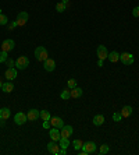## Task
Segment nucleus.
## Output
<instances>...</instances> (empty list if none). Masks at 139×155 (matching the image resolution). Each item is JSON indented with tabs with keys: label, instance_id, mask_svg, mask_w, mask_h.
<instances>
[{
	"label": "nucleus",
	"instance_id": "f257e3e1",
	"mask_svg": "<svg viewBox=\"0 0 139 155\" xmlns=\"http://www.w3.org/2000/svg\"><path fill=\"white\" fill-rule=\"evenodd\" d=\"M48 49L45 48V46H38L35 49V57H36V60H39V61H45L46 59H48Z\"/></svg>",
	"mask_w": 139,
	"mask_h": 155
},
{
	"label": "nucleus",
	"instance_id": "f03ea898",
	"mask_svg": "<svg viewBox=\"0 0 139 155\" xmlns=\"http://www.w3.org/2000/svg\"><path fill=\"white\" fill-rule=\"evenodd\" d=\"M120 60L124 66H131L134 64V55L128 52H124L123 55H120Z\"/></svg>",
	"mask_w": 139,
	"mask_h": 155
},
{
	"label": "nucleus",
	"instance_id": "7ed1b4c3",
	"mask_svg": "<svg viewBox=\"0 0 139 155\" xmlns=\"http://www.w3.org/2000/svg\"><path fill=\"white\" fill-rule=\"evenodd\" d=\"M29 66V59L27 56H20L16 60V67L18 70H25Z\"/></svg>",
	"mask_w": 139,
	"mask_h": 155
},
{
	"label": "nucleus",
	"instance_id": "20e7f679",
	"mask_svg": "<svg viewBox=\"0 0 139 155\" xmlns=\"http://www.w3.org/2000/svg\"><path fill=\"white\" fill-rule=\"evenodd\" d=\"M60 150H61V147H60L59 141H50V143L48 144V151L50 152V154L53 155H59L60 154Z\"/></svg>",
	"mask_w": 139,
	"mask_h": 155
},
{
	"label": "nucleus",
	"instance_id": "39448f33",
	"mask_svg": "<svg viewBox=\"0 0 139 155\" xmlns=\"http://www.w3.org/2000/svg\"><path fill=\"white\" fill-rule=\"evenodd\" d=\"M28 18H29V16H28V13H27V11H21V13H18V16H17V20H16L17 25H18V27H24V25L27 24Z\"/></svg>",
	"mask_w": 139,
	"mask_h": 155
},
{
	"label": "nucleus",
	"instance_id": "423d86ee",
	"mask_svg": "<svg viewBox=\"0 0 139 155\" xmlns=\"http://www.w3.org/2000/svg\"><path fill=\"white\" fill-rule=\"evenodd\" d=\"M14 46H16V42L13 41V39H6L1 43V50L8 53V52H11V50H14Z\"/></svg>",
	"mask_w": 139,
	"mask_h": 155
},
{
	"label": "nucleus",
	"instance_id": "0eeeda50",
	"mask_svg": "<svg viewBox=\"0 0 139 155\" xmlns=\"http://www.w3.org/2000/svg\"><path fill=\"white\" fill-rule=\"evenodd\" d=\"M27 120H28L27 115L22 113V112H18V113L14 115V122H16L18 126H22V124H25V123H27Z\"/></svg>",
	"mask_w": 139,
	"mask_h": 155
},
{
	"label": "nucleus",
	"instance_id": "6e6552de",
	"mask_svg": "<svg viewBox=\"0 0 139 155\" xmlns=\"http://www.w3.org/2000/svg\"><path fill=\"white\" fill-rule=\"evenodd\" d=\"M27 118L28 120H31V122H35V120H38V119L40 118V110L38 109H29L27 113Z\"/></svg>",
	"mask_w": 139,
	"mask_h": 155
},
{
	"label": "nucleus",
	"instance_id": "1a4fd4ad",
	"mask_svg": "<svg viewBox=\"0 0 139 155\" xmlns=\"http://www.w3.org/2000/svg\"><path fill=\"white\" fill-rule=\"evenodd\" d=\"M50 124L60 130V129L64 126V122H63V119L59 118V116H52V118H50Z\"/></svg>",
	"mask_w": 139,
	"mask_h": 155
},
{
	"label": "nucleus",
	"instance_id": "9d476101",
	"mask_svg": "<svg viewBox=\"0 0 139 155\" xmlns=\"http://www.w3.org/2000/svg\"><path fill=\"white\" fill-rule=\"evenodd\" d=\"M72 127L71 126H65L64 124L61 129H60V134H61V137H64V139H70L72 136Z\"/></svg>",
	"mask_w": 139,
	"mask_h": 155
},
{
	"label": "nucleus",
	"instance_id": "9b49d317",
	"mask_svg": "<svg viewBox=\"0 0 139 155\" xmlns=\"http://www.w3.org/2000/svg\"><path fill=\"white\" fill-rule=\"evenodd\" d=\"M97 57L99 59H102V60H104V59H107V56H109V52H107V48L104 45H99L97 46Z\"/></svg>",
	"mask_w": 139,
	"mask_h": 155
},
{
	"label": "nucleus",
	"instance_id": "f8f14e48",
	"mask_svg": "<svg viewBox=\"0 0 139 155\" xmlns=\"http://www.w3.org/2000/svg\"><path fill=\"white\" fill-rule=\"evenodd\" d=\"M82 150H85V151L88 152V155H89V154H93V152H96V144L93 143V141H88V143H83Z\"/></svg>",
	"mask_w": 139,
	"mask_h": 155
},
{
	"label": "nucleus",
	"instance_id": "ddd939ff",
	"mask_svg": "<svg viewBox=\"0 0 139 155\" xmlns=\"http://www.w3.org/2000/svg\"><path fill=\"white\" fill-rule=\"evenodd\" d=\"M43 69L46 70V71H49V73H50V71H53V70L56 69V61L53 60V59H46V60L43 61Z\"/></svg>",
	"mask_w": 139,
	"mask_h": 155
},
{
	"label": "nucleus",
	"instance_id": "4468645a",
	"mask_svg": "<svg viewBox=\"0 0 139 155\" xmlns=\"http://www.w3.org/2000/svg\"><path fill=\"white\" fill-rule=\"evenodd\" d=\"M4 77L7 78L8 81H13L14 78H17V69H14V67H8V69L6 70V73H4Z\"/></svg>",
	"mask_w": 139,
	"mask_h": 155
},
{
	"label": "nucleus",
	"instance_id": "2eb2a0df",
	"mask_svg": "<svg viewBox=\"0 0 139 155\" xmlns=\"http://www.w3.org/2000/svg\"><path fill=\"white\" fill-rule=\"evenodd\" d=\"M82 94H83V91L81 90L80 87L77 85L75 88H71V90H70V95H71V98H81V97H82Z\"/></svg>",
	"mask_w": 139,
	"mask_h": 155
},
{
	"label": "nucleus",
	"instance_id": "dca6fc26",
	"mask_svg": "<svg viewBox=\"0 0 139 155\" xmlns=\"http://www.w3.org/2000/svg\"><path fill=\"white\" fill-rule=\"evenodd\" d=\"M50 139L53 140V141H59L60 139H61V134H60L59 129H56V127H53V129H50Z\"/></svg>",
	"mask_w": 139,
	"mask_h": 155
},
{
	"label": "nucleus",
	"instance_id": "f3484780",
	"mask_svg": "<svg viewBox=\"0 0 139 155\" xmlns=\"http://www.w3.org/2000/svg\"><path fill=\"white\" fill-rule=\"evenodd\" d=\"M1 90H3V92H6V94H10V92L14 90V85H13L11 81L3 82V85H1Z\"/></svg>",
	"mask_w": 139,
	"mask_h": 155
},
{
	"label": "nucleus",
	"instance_id": "a211bd4d",
	"mask_svg": "<svg viewBox=\"0 0 139 155\" xmlns=\"http://www.w3.org/2000/svg\"><path fill=\"white\" fill-rule=\"evenodd\" d=\"M120 113H121V116H123V118H129V116H131V113H132V106H129V105L124 106Z\"/></svg>",
	"mask_w": 139,
	"mask_h": 155
},
{
	"label": "nucleus",
	"instance_id": "6ab92c4d",
	"mask_svg": "<svg viewBox=\"0 0 139 155\" xmlns=\"http://www.w3.org/2000/svg\"><path fill=\"white\" fill-rule=\"evenodd\" d=\"M92 123H93L95 126H102L104 123V116L103 115H96L95 118H93V122Z\"/></svg>",
	"mask_w": 139,
	"mask_h": 155
},
{
	"label": "nucleus",
	"instance_id": "aec40b11",
	"mask_svg": "<svg viewBox=\"0 0 139 155\" xmlns=\"http://www.w3.org/2000/svg\"><path fill=\"white\" fill-rule=\"evenodd\" d=\"M10 115H11V112H10V109L8 108H1L0 109V119H8L10 118Z\"/></svg>",
	"mask_w": 139,
	"mask_h": 155
},
{
	"label": "nucleus",
	"instance_id": "412c9836",
	"mask_svg": "<svg viewBox=\"0 0 139 155\" xmlns=\"http://www.w3.org/2000/svg\"><path fill=\"white\" fill-rule=\"evenodd\" d=\"M107 59L111 61V63H115V61H118V60H120V53H117V52H115V50H114V52L109 53Z\"/></svg>",
	"mask_w": 139,
	"mask_h": 155
},
{
	"label": "nucleus",
	"instance_id": "4be33fe9",
	"mask_svg": "<svg viewBox=\"0 0 139 155\" xmlns=\"http://www.w3.org/2000/svg\"><path fill=\"white\" fill-rule=\"evenodd\" d=\"M59 144L61 148H65L67 150V147L70 145V139H64V137H61V139L59 140Z\"/></svg>",
	"mask_w": 139,
	"mask_h": 155
},
{
	"label": "nucleus",
	"instance_id": "5701e85b",
	"mask_svg": "<svg viewBox=\"0 0 139 155\" xmlns=\"http://www.w3.org/2000/svg\"><path fill=\"white\" fill-rule=\"evenodd\" d=\"M50 118H52V115L49 110H40V119L42 120H50Z\"/></svg>",
	"mask_w": 139,
	"mask_h": 155
},
{
	"label": "nucleus",
	"instance_id": "b1692460",
	"mask_svg": "<svg viewBox=\"0 0 139 155\" xmlns=\"http://www.w3.org/2000/svg\"><path fill=\"white\" fill-rule=\"evenodd\" d=\"M60 98L64 99V101H65V99H70V98H71V95H70V88L61 91V94H60Z\"/></svg>",
	"mask_w": 139,
	"mask_h": 155
},
{
	"label": "nucleus",
	"instance_id": "393cba45",
	"mask_svg": "<svg viewBox=\"0 0 139 155\" xmlns=\"http://www.w3.org/2000/svg\"><path fill=\"white\" fill-rule=\"evenodd\" d=\"M65 8H67V6H65L63 1H60V3L56 4V10H57L59 13H64L65 11Z\"/></svg>",
	"mask_w": 139,
	"mask_h": 155
},
{
	"label": "nucleus",
	"instance_id": "a878e982",
	"mask_svg": "<svg viewBox=\"0 0 139 155\" xmlns=\"http://www.w3.org/2000/svg\"><path fill=\"white\" fill-rule=\"evenodd\" d=\"M72 145H74V148H75L77 151H80L81 148H82L83 143L81 141V140H74V141H72Z\"/></svg>",
	"mask_w": 139,
	"mask_h": 155
},
{
	"label": "nucleus",
	"instance_id": "bb28decb",
	"mask_svg": "<svg viewBox=\"0 0 139 155\" xmlns=\"http://www.w3.org/2000/svg\"><path fill=\"white\" fill-rule=\"evenodd\" d=\"M77 85H78V84H77V80H75V78H70V80L67 81V87L70 88V90H71V88H75Z\"/></svg>",
	"mask_w": 139,
	"mask_h": 155
},
{
	"label": "nucleus",
	"instance_id": "cd10ccee",
	"mask_svg": "<svg viewBox=\"0 0 139 155\" xmlns=\"http://www.w3.org/2000/svg\"><path fill=\"white\" fill-rule=\"evenodd\" d=\"M7 52H4V50H1L0 52V63H6L7 61Z\"/></svg>",
	"mask_w": 139,
	"mask_h": 155
},
{
	"label": "nucleus",
	"instance_id": "c85d7f7f",
	"mask_svg": "<svg viewBox=\"0 0 139 155\" xmlns=\"http://www.w3.org/2000/svg\"><path fill=\"white\" fill-rule=\"evenodd\" d=\"M99 152H100V154H102V155L107 154V152H109V145H107V144H103V145H102V147H100Z\"/></svg>",
	"mask_w": 139,
	"mask_h": 155
},
{
	"label": "nucleus",
	"instance_id": "c756f323",
	"mask_svg": "<svg viewBox=\"0 0 139 155\" xmlns=\"http://www.w3.org/2000/svg\"><path fill=\"white\" fill-rule=\"evenodd\" d=\"M7 16H4V14H0V25H7Z\"/></svg>",
	"mask_w": 139,
	"mask_h": 155
},
{
	"label": "nucleus",
	"instance_id": "7c9ffc66",
	"mask_svg": "<svg viewBox=\"0 0 139 155\" xmlns=\"http://www.w3.org/2000/svg\"><path fill=\"white\" fill-rule=\"evenodd\" d=\"M121 119H123L121 113H120V112H114V115H113V120H114V122H120Z\"/></svg>",
	"mask_w": 139,
	"mask_h": 155
},
{
	"label": "nucleus",
	"instance_id": "2f4dec72",
	"mask_svg": "<svg viewBox=\"0 0 139 155\" xmlns=\"http://www.w3.org/2000/svg\"><path fill=\"white\" fill-rule=\"evenodd\" d=\"M132 16L135 17V18H139V6H136V7L132 10Z\"/></svg>",
	"mask_w": 139,
	"mask_h": 155
},
{
	"label": "nucleus",
	"instance_id": "473e14b6",
	"mask_svg": "<svg viewBox=\"0 0 139 155\" xmlns=\"http://www.w3.org/2000/svg\"><path fill=\"white\" fill-rule=\"evenodd\" d=\"M50 120H43V129H50Z\"/></svg>",
	"mask_w": 139,
	"mask_h": 155
},
{
	"label": "nucleus",
	"instance_id": "72a5a7b5",
	"mask_svg": "<svg viewBox=\"0 0 139 155\" xmlns=\"http://www.w3.org/2000/svg\"><path fill=\"white\" fill-rule=\"evenodd\" d=\"M16 27H18V25H17V22H16V21H14L13 24H10V25H8V29H14V28H16Z\"/></svg>",
	"mask_w": 139,
	"mask_h": 155
},
{
	"label": "nucleus",
	"instance_id": "f704fd0d",
	"mask_svg": "<svg viewBox=\"0 0 139 155\" xmlns=\"http://www.w3.org/2000/svg\"><path fill=\"white\" fill-rule=\"evenodd\" d=\"M7 64H8V67H14V61H13L11 59H7Z\"/></svg>",
	"mask_w": 139,
	"mask_h": 155
},
{
	"label": "nucleus",
	"instance_id": "c9c22d12",
	"mask_svg": "<svg viewBox=\"0 0 139 155\" xmlns=\"http://www.w3.org/2000/svg\"><path fill=\"white\" fill-rule=\"evenodd\" d=\"M97 66H99V67H103V60H102V59L97 60Z\"/></svg>",
	"mask_w": 139,
	"mask_h": 155
},
{
	"label": "nucleus",
	"instance_id": "e433bc0d",
	"mask_svg": "<svg viewBox=\"0 0 139 155\" xmlns=\"http://www.w3.org/2000/svg\"><path fill=\"white\" fill-rule=\"evenodd\" d=\"M80 155H88V152L85 151V150H82V148H81V151H80Z\"/></svg>",
	"mask_w": 139,
	"mask_h": 155
},
{
	"label": "nucleus",
	"instance_id": "4c0bfd02",
	"mask_svg": "<svg viewBox=\"0 0 139 155\" xmlns=\"http://www.w3.org/2000/svg\"><path fill=\"white\" fill-rule=\"evenodd\" d=\"M4 124H6V123H4V119H0V127H4Z\"/></svg>",
	"mask_w": 139,
	"mask_h": 155
},
{
	"label": "nucleus",
	"instance_id": "58836bf2",
	"mask_svg": "<svg viewBox=\"0 0 139 155\" xmlns=\"http://www.w3.org/2000/svg\"><path fill=\"white\" fill-rule=\"evenodd\" d=\"M61 1H63L64 4H65V6H67L68 7V4H70V0H61Z\"/></svg>",
	"mask_w": 139,
	"mask_h": 155
},
{
	"label": "nucleus",
	"instance_id": "ea45409f",
	"mask_svg": "<svg viewBox=\"0 0 139 155\" xmlns=\"http://www.w3.org/2000/svg\"><path fill=\"white\" fill-rule=\"evenodd\" d=\"M1 85H3V81H1V78H0V90H1Z\"/></svg>",
	"mask_w": 139,
	"mask_h": 155
},
{
	"label": "nucleus",
	"instance_id": "a19ab883",
	"mask_svg": "<svg viewBox=\"0 0 139 155\" xmlns=\"http://www.w3.org/2000/svg\"><path fill=\"white\" fill-rule=\"evenodd\" d=\"M0 14H1V10H0Z\"/></svg>",
	"mask_w": 139,
	"mask_h": 155
}]
</instances>
